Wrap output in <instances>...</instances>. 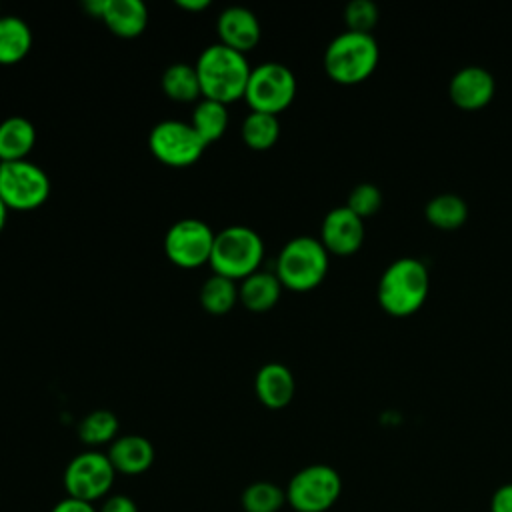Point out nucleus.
Listing matches in <instances>:
<instances>
[{
    "label": "nucleus",
    "instance_id": "obj_1",
    "mask_svg": "<svg viewBox=\"0 0 512 512\" xmlns=\"http://www.w3.org/2000/svg\"><path fill=\"white\" fill-rule=\"evenodd\" d=\"M194 66L198 72L202 98L222 104L244 98L246 84L252 72L246 54L216 42L200 52Z\"/></svg>",
    "mask_w": 512,
    "mask_h": 512
},
{
    "label": "nucleus",
    "instance_id": "obj_2",
    "mask_svg": "<svg viewBox=\"0 0 512 512\" xmlns=\"http://www.w3.org/2000/svg\"><path fill=\"white\" fill-rule=\"evenodd\" d=\"M430 292V272L420 258L400 256L382 272L376 298L390 316H410L422 308Z\"/></svg>",
    "mask_w": 512,
    "mask_h": 512
},
{
    "label": "nucleus",
    "instance_id": "obj_3",
    "mask_svg": "<svg viewBox=\"0 0 512 512\" xmlns=\"http://www.w3.org/2000/svg\"><path fill=\"white\" fill-rule=\"evenodd\" d=\"M380 48L372 34L344 30L324 50V70L336 84L364 82L378 66Z\"/></svg>",
    "mask_w": 512,
    "mask_h": 512
},
{
    "label": "nucleus",
    "instance_id": "obj_4",
    "mask_svg": "<svg viewBox=\"0 0 512 512\" xmlns=\"http://www.w3.org/2000/svg\"><path fill=\"white\" fill-rule=\"evenodd\" d=\"M264 258V240L256 230L244 224H232L216 232L210 254L214 274L230 280H244L260 270Z\"/></svg>",
    "mask_w": 512,
    "mask_h": 512
},
{
    "label": "nucleus",
    "instance_id": "obj_5",
    "mask_svg": "<svg viewBox=\"0 0 512 512\" xmlns=\"http://www.w3.org/2000/svg\"><path fill=\"white\" fill-rule=\"evenodd\" d=\"M274 272L284 288L308 292L316 288L328 272V250L320 238L294 236L278 252Z\"/></svg>",
    "mask_w": 512,
    "mask_h": 512
},
{
    "label": "nucleus",
    "instance_id": "obj_6",
    "mask_svg": "<svg viewBox=\"0 0 512 512\" xmlns=\"http://www.w3.org/2000/svg\"><path fill=\"white\" fill-rule=\"evenodd\" d=\"M296 96V76L282 62H262L252 68L244 100L250 110L278 116Z\"/></svg>",
    "mask_w": 512,
    "mask_h": 512
},
{
    "label": "nucleus",
    "instance_id": "obj_7",
    "mask_svg": "<svg viewBox=\"0 0 512 512\" xmlns=\"http://www.w3.org/2000/svg\"><path fill=\"white\" fill-rule=\"evenodd\" d=\"M342 492L340 474L328 464H310L298 470L286 486V502L296 512H326Z\"/></svg>",
    "mask_w": 512,
    "mask_h": 512
},
{
    "label": "nucleus",
    "instance_id": "obj_8",
    "mask_svg": "<svg viewBox=\"0 0 512 512\" xmlns=\"http://www.w3.org/2000/svg\"><path fill=\"white\" fill-rule=\"evenodd\" d=\"M50 196L48 174L30 160L0 162V198L8 210L40 208Z\"/></svg>",
    "mask_w": 512,
    "mask_h": 512
},
{
    "label": "nucleus",
    "instance_id": "obj_9",
    "mask_svg": "<svg viewBox=\"0 0 512 512\" xmlns=\"http://www.w3.org/2000/svg\"><path fill=\"white\" fill-rule=\"evenodd\" d=\"M114 476L116 470L108 454L100 450H84L68 462L62 480L70 498L92 504L110 492Z\"/></svg>",
    "mask_w": 512,
    "mask_h": 512
},
{
    "label": "nucleus",
    "instance_id": "obj_10",
    "mask_svg": "<svg viewBox=\"0 0 512 512\" xmlns=\"http://www.w3.org/2000/svg\"><path fill=\"white\" fill-rule=\"evenodd\" d=\"M148 148L156 160L172 168H184L200 160L206 142L190 122L162 120L148 134Z\"/></svg>",
    "mask_w": 512,
    "mask_h": 512
},
{
    "label": "nucleus",
    "instance_id": "obj_11",
    "mask_svg": "<svg viewBox=\"0 0 512 512\" xmlns=\"http://www.w3.org/2000/svg\"><path fill=\"white\" fill-rule=\"evenodd\" d=\"M214 236V230L204 220L182 218L168 228L164 252L180 268H198L210 262Z\"/></svg>",
    "mask_w": 512,
    "mask_h": 512
},
{
    "label": "nucleus",
    "instance_id": "obj_12",
    "mask_svg": "<svg viewBox=\"0 0 512 512\" xmlns=\"http://www.w3.org/2000/svg\"><path fill=\"white\" fill-rule=\"evenodd\" d=\"M364 236V220L354 214L346 204L328 210L320 226V242L324 244L328 254L336 256L354 254L362 246Z\"/></svg>",
    "mask_w": 512,
    "mask_h": 512
},
{
    "label": "nucleus",
    "instance_id": "obj_13",
    "mask_svg": "<svg viewBox=\"0 0 512 512\" xmlns=\"http://www.w3.org/2000/svg\"><path fill=\"white\" fill-rule=\"evenodd\" d=\"M496 94V80L490 70L478 64H468L456 70L448 82L450 100L462 110H480Z\"/></svg>",
    "mask_w": 512,
    "mask_h": 512
},
{
    "label": "nucleus",
    "instance_id": "obj_14",
    "mask_svg": "<svg viewBox=\"0 0 512 512\" xmlns=\"http://www.w3.org/2000/svg\"><path fill=\"white\" fill-rule=\"evenodd\" d=\"M216 30L220 44L238 50L242 54L250 52L262 36L258 16L246 6H228L218 14Z\"/></svg>",
    "mask_w": 512,
    "mask_h": 512
},
{
    "label": "nucleus",
    "instance_id": "obj_15",
    "mask_svg": "<svg viewBox=\"0 0 512 512\" xmlns=\"http://www.w3.org/2000/svg\"><path fill=\"white\" fill-rule=\"evenodd\" d=\"M256 398L270 410L288 406L296 392V380L292 370L280 362H268L258 368L254 378Z\"/></svg>",
    "mask_w": 512,
    "mask_h": 512
},
{
    "label": "nucleus",
    "instance_id": "obj_16",
    "mask_svg": "<svg viewBox=\"0 0 512 512\" xmlns=\"http://www.w3.org/2000/svg\"><path fill=\"white\" fill-rule=\"evenodd\" d=\"M106 454H108L116 474H124V476L144 474L152 466L154 456H156L152 442L140 434L118 436L110 444Z\"/></svg>",
    "mask_w": 512,
    "mask_h": 512
},
{
    "label": "nucleus",
    "instance_id": "obj_17",
    "mask_svg": "<svg viewBox=\"0 0 512 512\" xmlns=\"http://www.w3.org/2000/svg\"><path fill=\"white\" fill-rule=\"evenodd\" d=\"M100 20L114 36L136 38L148 26V8L142 0H104Z\"/></svg>",
    "mask_w": 512,
    "mask_h": 512
},
{
    "label": "nucleus",
    "instance_id": "obj_18",
    "mask_svg": "<svg viewBox=\"0 0 512 512\" xmlns=\"http://www.w3.org/2000/svg\"><path fill=\"white\" fill-rule=\"evenodd\" d=\"M282 282L278 280L276 272L256 270L254 274L246 276L238 286V300L244 308L252 312H266L276 306L282 294Z\"/></svg>",
    "mask_w": 512,
    "mask_h": 512
},
{
    "label": "nucleus",
    "instance_id": "obj_19",
    "mask_svg": "<svg viewBox=\"0 0 512 512\" xmlns=\"http://www.w3.org/2000/svg\"><path fill=\"white\" fill-rule=\"evenodd\" d=\"M36 144V128L24 116H8L0 122V162L24 160Z\"/></svg>",
    "mask_w": 512,
    "mask_h": 512
},
{
    "label": "nucleus",
    "instance_id": "obj_20",
    "mask_svg": "<svg viewBox=\"0 0 512 512\" xmlns=\"http://www.w3.org/2000/svg\"><path fill=\"white\" fill-rule=\"evenodd\" d=\"M32 48V30L16 14H0V64H16Z\"/></svg>",
    "mask_w": 512,
    "mask_h": 512
},
{
    "label": "nucleus",
    "instance_id": "obj_21",
    "mask_svg": "<svg viewBox=\"0 0 512 512\" xmlns=\"http://www.w3.org/2000/svg\"><path fill=\"white\" fill-rule=\"evenodd\" d=\"M424 218L434 228L456 230L468 220V204L456 192H440L426 202Z\"/></svg>",
    "mask_w": 512,
    "mask_h": 512
},
{
    "label": "nucleus",
    "instance_id": "obj_22",
    "mask_svg": "<svg viewBox=\"0 0 512 512\" xmlns=\"http://www.w3.org/2000/svg\"><path fill=\"white\" fill-rule=\"evenodd\" d=\"M162 92L176 102H196L202 96L194 64L174 62L160 76Z\"/></svg>",
    "mask_w": 512,
    "mask_h": 512
},
{
    "label": "nucleus",
    "instance_id": "obj_23",
    "mask_svg": "<svg viewBox=\"0 0 512 512\" xmlns=\"http://www.w3.org/2000/svg\"><path fill=\"white\" fill-rule=\"evenodd\" d=\"M190 124L198 132V136L206 142V146L220 140L228 128L226 104L208 100V98H200L192 110Z\"/></svg>",
    "mask_w": 512,
    "mask_h": 512
},
{
    "label": "nucleus",
    "instance_id": "obj_24",
    "mask_svg": "<svg viewBox=\"0 0 512 512\" xmlns=\"http://www.w3.org/2000/svg\"><path fill=\"white\" fill-rule=\"evenodd\" d=\"M240 136L244 144L252 150H268L278 142L280 122L278 116L250 110L240 126Z\"/></svg>",
    "mask_w": 512,
    "mask_h": 512
},
{
    "label": "nucleus",
    "instance_id": "obj_25",
    "mask_svg": "<svg viewBox=\"0 0 512 512\" xmlns=\"http://www.w3.org/2000/svg\"><path fill=\"white\" fill-rule=\"evenodd\" d=\"M238 302V286L234 280L212 274L204 280L200 288V304L208 314L222 316L234 308Z\"/></svg>",
    "mask_w": 512,
    "mask_h": 512
},
{
    "label": "nucleus",
    "instance_id": "obj_26",
    "mask_svg": "<svg viewBox=\"0 0 512 512\" xmlns=\"http://www.w3.org/2000/svg\"><path fill=\"white\" fill-rule=\"evenodd\" d=\"M118 418L110 410H92L78 424V436L86 446L112 444L118 438Z\"/></svg>",
    "mask_w": 512,
    "mask_h": 512
},
{
    "label": "nucleus",
    "instance_id": "obj_27",
    "mask_svg": "<svg viewBox=\"0 0 512 512\" xmlns=\"http://www.w3.org/2000/svg\"><path fill=\"white\" fill-rule=\"evenodd\" d=\"M244 512H278L286 504V490L268 480L252 482L240 496Z\"/></svg>",
    "mask_w": 512,
    "mask_h": 512
},
{
    "label": "nucleus",
    "instance_id": "obj_28",
    "mask_svg": "<svg viewBox=\"0 0 512 512\" xmlns=\"http://www.w3.org/2000/svg\"><path fill=\"white\" fill-rule=\"evenodd\" d=\"M382 202H384V196L376 184L360 182L350 190L346 206L364 220L366 216H374L382 208Z\"/></svg>",
    "mask_w": 512,
    "mask_h": 512
},
{
    "label": "nucleus",
    "instance_id": "obj_29",
    "mask_svg": "<svg viewBox=\"0 0 512 512\" xmlns=\"http://www.w3.org/2000/svg\"><path fill=\"white\" fill-rule=\"evenodd\" d=\"M346 30L372 34V28L378 24V6L372 0H350L344 8Z\"/></svg>",
    "mask_w": 512,
    "mask_h": 512
},
{
    "label": "nucleus",
    "instance_id": "obj_30",
    "mask_svg": "<svg viewBox=\"0 0 512 512\" xmlns=\"http://www.w3.org/2000/svg\"><path fill=\"white\" fill-rule=\"evenodd\" d=\"M98 512H138V506L130 496L114 494L102 502Z\"/></svg>",
    "mask_w": 512,
    "mask_h": 512
},
{
    "label": "nucleus",
    "instance_id": "obj_31",
    "mask_svg": "<svg viewBox=\"0 0 512 512\" xmlns=\"http://www.w3.org/2000/svg\"><path fill=\"white\" fill-rule=\"evenodd\" d=\"M490 512H512V482L494 490L490 498Z\"/></svg>",
    "mask_w": 512,
    "mask_h": 512
},
{
    "label": "nucleus",
    "instance_id": "obj_32",
    "mask_svg": "<svg viewBox=\"0 0 512 512\" xmlns=\"http://www.w3.org/2000/svg\"><path fill=\"white\" fill-rule=\"evenodd\" d=\"M50 512H98L94 508V504L84 502V500H76V498H62L58 504H54V508Z\"/></svg>",
    "mask_w": 512,
    "mask_h": 512
},
{
    "label": "nucleus",
    "instance_id": "obj_33",
    "mask_svg": "<svg viewBox=\"0 0 512 512\" xmlns=\"http://www.w3.org/2000/svg\"><path fill=\"white\" fill-rule=\"evenodd\" d=\"M176 6L188 12H202L210 6V0H176Z\"/></svg>",
    "mask_w": 512,
    "mask_h": 512
},
{
    "label": "nucleus",
    "instance_id": "obj_34",
    "mask_svg": "<svg viewBox=\"0 0 512 512\" xmlns=\"http://www.w3.org/2000/svg\"><path fill=\"white\" fill-rule=\"evenodd\" d=\"M6 218H8V208H6V204L0 198V232H2V228L6 224Z\"/></svg>",
    "mask_w": 512,
    "mask_h": 512
}]
</instances>
